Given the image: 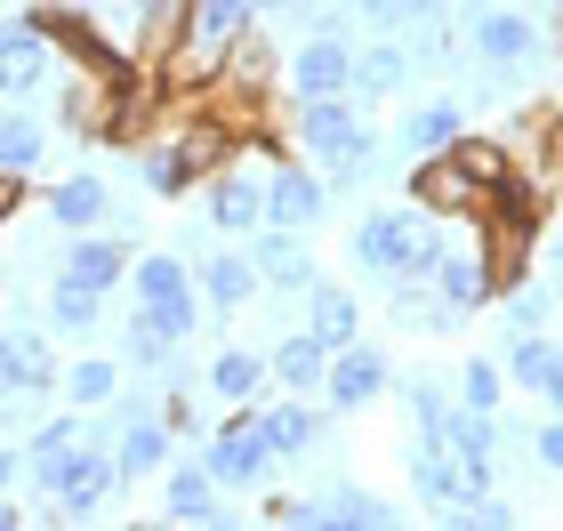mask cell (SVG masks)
Listing matches in <instances>:
<instances>
[{"instance_id":"obj_7","label":"cell","mask_w":563,"mask_h":531,"mask_svg":"<svg viewBox=\"0 0 563 531\" xmlns=\"http://www.w3.org/2000/svg\"><path fill=\"white\" fill-rule=\"evenodd\" d=\"M48 73H57V41L41 33L33 16H9L0 24V97H33V89H48Z\"/></svg>"},{"instance_id":"obj_27","label":"cell","mask_w":563,"mask_h":531,"mask_svg":"<svg viewBox=\"0 0 563 531\" xmlns=\"http://www.w3.org/2000/svg\"><path fill=\"white\" fill-rule=\"evenodd\" d=\"M33 24H41V33L65 48L73 65H106V57H113V48H106V33H97V24H89L81 9H65V0H41V9H33Z\"/></svg>"},{"instance_id":"obj_19","label":"cell","mask_w":563,"mask_h":531,"mask_svg":"<svg viewBox=\"0 0 563 531\" xmlns=\"http://www.w3.org/2000/svg\"><path fill=\"white\" fill-rule=\"evenodd\" d=\"M258 419V435L274 443V460H298V451H314V435H322V411L306 395H282V402H266V411H250Z\"/></svg>"},{"instance_id":"obj_2","label":"cell","mask_w":563,"mask_h":531,"mask_svg":"<svg viewBox=\"0 0 563 531\" xmlns=\"http://www.w3.org/2000/svg\"><path fill=\"white\" fill-rule=\"evenodd\" d=\"M443 258V218H427L419 201L411 210H371L354 225V266L378 274V283H402V274H434Z\"/></svg>"},{"instance_id":"obj_14","label":"cell","mask_w":563,"mask_h":531,"mask_svg":"<svg viewBox=\"0 0 563 531\" xmlns=\"http://www.w3.org/2000/svg\"><path fill=\"white\" fill-rule=\"evenodd\" d=\"M194 290H201V307L242 314L266 283H258V266H250V250H201V258H194Z\"/></svg>"},{"instance_id":"obj_37","label":"cell","mask_w":563,"mask_h":531,"mask_svg":"<svg viewBox=\"0 0 563 531\" xmlns=\"http://www.w3.org/2000/svg\"><path fill=\"white\" fill-rule=\"evenodd\" d=\"M177 346H186V339H169L153 314H130V331H121V354H130V370H177Z\"/></svg>"},{"instance_id":"obj_39","label":"cell","mask_w":563,"mask_h":531,"mask_svg":"<svg viewBox=\"0 0 563 531\" xmlns=\"http://www.w3.org/2000/svg\"><path fill=\"white\" fill-rule=\"evenodd\" d=\"M499 395H507V370L475 354V363L459 370V402H467V411H499Z\"/></svg>"},{"instance_id":"obj_44","label":"cell","mask_w":563,"mask_h":531,"mask_svg":"<svg viewBox=\"0 0 563 531\" xmlns=\"http://www.w3.org/2000/svg\"><path fill=\"white\" fill-rule=\"evenodd\" d=\"M531 460H540L548 475H563V411H555L548 427H531Z\"/></svg>"},{"instance_id":"obj_28","label":"cell","mask_w":563,"mask_h":531,"mask_svg":"<svg viewBox=\"0 0 563 531\" xmlns=\"http://www.w3.org/2000/svg\"><path fill=\"white\" fill-rule=\"evenodd\" d=\"M250 24H258V9L250 0H194V24H186V41L194 48H210V57H225Z\"/></svg>"},{"instance_id":"obj_31","label":"cell","mask_w":563,"mask_h":531,"mask_svg":"<svg viewBox=\"0 0 563 531\" xmlns=\"http://www.w3.org/2000/svg\"><path fill=\"white\" fill-rule=\"evenodd\" d=\"M563 378V346L540 339V331H523L516 346H507V387H523V395H548Z\"/></svg>"},{"instance_id":"obj_40","label":"cell","mask_w":563,"mask_h":531,"mask_svg":"<svg viewBox=\"0 0 563 531\" xmlns=\"http://www.w3.org/2000/svg\"><path fill=\"white\" fill-rule=\"evenodd\" d=\"M443 523H475V531H507L516 523V508H507L499 491H475V499H451L443 508Z\"/></svg>"},{"instance_id":"obj_20","label":"cell","mask_w":563,"mask_h":531,"mask_svg":"<svg viewBox=\"0 0 563 531\" xmlns=\"http://www.w3.org/2000/svg\"><path fill=\"white\" fill-rule=\"evenodd\" d=\"M402 73H411V48L402 41H371V48H354V106H387V97L402 89Z\"/></svg>"},{"instance_id":"obj_18","label":"cell","mask_w":563,"mask_h":531,"mask_svg":"<svg viewBox=\"0 0 563 531\" xmlns=\"http://www.w3.org/2000/svg\"><path fill=\"white\" fill-rule=\"evenodd\" d=\"M162 516H169V523H225V508H218V475L201 467V460L169 467V484H162Z\"/></svg>"},{"instance_id":"obj_17","label":"cell","mask_w":563,"mask_h":531,"mask_svg":"<svg viewBox=\"0 0 563 531\" xmlns=\"http://www.w3.org/2000/svg\"><path fill=\"white\" fill-rule=\"evenodd\" d=\"M274 387V370H266V354H250V346H218L210 363H201V395H218V402H258Z\"/></svg>"},{"instance_id":"obj_4","label":"cell","mask_w":563,"mask_h":531,"mask_svg":"<svg viewBox=\"0 0 563 531\" xmlns=\"http://www.w3.org/2000/svg\"><path fill=\"white\" fill-rule=\"evenodd\" d=\"M194 460L218 475V491H258L266 475H274V443L258 435V419H250V402H242L234 419H218L210 435H201Z\"/></svg>"},{"instance_id":"obj_25","label":"cell","mask_w":563,"mask_h":531,"mask_svg":"<svg viewBox=\"0 0 563 531\" xmlns=\"http://www.w3.org/2000/svg\"><path fill=\"white\" fill-rule=\"evenodd\" d=\"M48 218L65 225V234H89V225H106L113 218V193H106V177H65V186H48Z\"/></svg>"},{"instance_id":"obj_23","label":"cell","mask_w":563,"mask_h":531,"mask_svg":"<svg viewBox=\"0 0 563 531\" xmlns=\"http://www.w3.org/2000/svg\"><path fill=\"white\" fill-rule=\"evenodd\" d=\"M266 370H274V387H282V395H314V387H322V370H330V346H322L314 331H290V339L266 354Z\"/></svg>"},{"instance_id":"obj_24","label":"cell","mask_w":563,"mask_h":531,"mask_svg":"<svg viewBox=\"0 0 563 531\" xmlns=\"http://www.w3.org/2000/svg\"><path fill=\"white\" fill-rule=\"evenodd\" d=\"M0 354H9V370H16V387H33V395H57V378H65V363H57V346H48V331H0Z\"/></svg>"},{"instance_id":"obj_43","label":"cell","mask_w":563,"mask_h":531,"mask_svg":"<svg viewBox=\"0 0 563 531\" xmlns=\"http://www.w3.org/2000/svg\"><path fill=\"white\" fill-rule=\"evenodd\" d=\"M443 0H354V16H371V24H411V16H434Z\"/></svg>"},{"instance_id":"obj_6","label":"cell","mask_w":563,"mask_h":531,"mask_svg":"<svg viewBox=\"0 0 563 531\" xmlns=\"http://www.w3.org/2000/svg\"><path fill=\"white\" fill-rule=\"evenodd\" d=\"M106 443H113L121 491L145 484V475H162L177 460V427L162 419V402H153V411H106Z\"/></svg>"},{"instance_id":"obj_5","label":"cell","mask_w":563,"mask_h":531,"mask_svg":"<svg viewBox=\"0 0 563 531\" xmlns=\"http://www.w3.org/2000/svg\"><path fill=\"white\" fill-rule=\"evenodd\" d=\"M467 48L483 57V73L492 81H516L523 65H540V16H523V9H475L467 16Z\"/></svg>"},{"instance_id":"obj_42","label":"cell","mask_w":563,"mask_h":531,"mask_svg":"<svg viewBox=\"0 0 563 531\" xmlns=\"http://www.w3.org/2000/svg\"><path fill=\"white\" fill-rule=\"evenodd\" d=\"M451 48V24L443 16H411V65H443Z\"/></svg>"},{"instance_id":"obj_1","label":"cell","mask_w":563,"mask_h":531,"mask_svg":"<svg viewBox=\"0 0 563 531\" xmlns=\"http://www.w3.org/2000/svg\"><path fill=\"white\" fill-rule=\"evenodd\" d=\"M290 130H298L306 154L322 162L330 186H363V177L378 169V137H371V121H363L354 97H298Z\"/></svg>"},{"instance_id":"obj_51","label":"cell","mask_w":563,"mask_h":531,"mask_svg":"<svg viewBox=\"0 0 563 531\" xmlns=\"http://www.w3.org/2000/svg\"><path fill=\"white\" fill-rule=\"evenodd\" d=\"M89 9H121V0H89Z\"/></svg>"},{"instance_id":"obj_11","label":"cell","mask_w":563,"mask_h":531,"mask_svg":"<svg viewBox=\"0 0 563 531\" xmlns=\"http://www.w3.org/2000/svg\"><path fill=\"white\" fill-rule=\"evenodd\" d=\"M434 298H443L451 314H475V307H492V298H499L492 242H483V234H475V250H451V242H443V258H434Z\"/></svg>"},{"instance_id":"obj_15","label":"cell","mask_w":563,"mask_h":531,"mask_svg":"<svg viewBox=\"0 0 563 531\" xmlns=\"http://www.w3.org/2000/svg\"><path fill=\"white\" fill-rule=\"evenodd\" d=\"M459 137H467V106H459V97H427V106L402 113L395 154H402V162H427V154H451Z\"/></svg>"},{"instance_id":"obj_30","label":"cell","mask_w":563,"mask_h":531,"mask_svg":"<svg viewBox=\"0 0 563 531\" xmlns=\"http://www.w3.org/2000/svg\"><path fill=\"white\" fill-rule=\"evenodd\" d=\"M57 395H65L81 419H97V411H106V402L121 395V363H106V354H81V363H65Z\"/></svg>"},{"instance_id":"obj_21","label":"cell","mask_w":563,"mask_h":531,"mask_svg":"<svg viewBox=\"0 0 563 531\" xmlns=\"http://www.w3.org/2000/svg\"><path fill=\"white\" fill-rule=\"evenodd\" d=\"M186 24H194V0H137V57L169 65L186 48Z\"/></svg>"},{"instance_id":"obj_47","label":"cell","mask_w":563,"mask_h":531,"mask_svg":"<svg viewBox=\"0 0 563 531\" xmlns=\"http://www.w3.org/2000/svg\"><path fill=\"white\" fill-rule=\"evenodd\" d=\"M548 283L563 290V234H548Z\"/></svg>"},{"instance_id":"obj_8","label":"cell","mask_w":563,"mask_h":531,"mask_svg":"<svg viewBox=\"0 0 563 531\" xmlns=\"http://www.w3.org/2000/svg\"><path fill=\"white\" fill-rule=\"evenodd\" d=\"M250 266H258V283L282 290V298H306L322 283V266H314V250L298 242V225H258V234H250Z\"/></svg>"},{"instance_id":"obj_36","label":"cell","mask_w":563,"mask_h":531,"mask_svg":"<svg viewBox=\"0 0 563 531\" xmlns=\"http://www.w3.org/2000/svg\"><path fill=\"white\" fill-rule=\"evenodd\" d=\"M41 154H48V130H41V121L33 113H0V169H16V177H33L41 169Z\"/></svg>"},{"instance_id":"obj_38","label":"cell","mask_w":563,"mask_h":531,"mask_svg":"<svg viewBox=\"0 0 563 531\" xmlns=\"http://www.w3.org/2000/svg\"><path fill=\"white\" fill-rule=\"evenodd\" d=\"M451 154H459V169H467V177H475V186H483V193H492V186H499V177H507V169H523L516 154H507V137H475V130H467V137H459V145H451Z\"/></svg>"},{"instance_id":"obj_41","label":"cell","mask_w":563,"mask_h":531,"mask_svg":"<svg viewBox=\"0 0 563 531\" xmlns=\"http://www.w3.org/2000/svg\"><path fill=\"white\" fill-rule=\"evenodd\" d=\"M266 523L274 531H330L322 499H290V491H266Z\"/></svg>"},{"instance_id":"obj_53","label":"cell","mask_w":563,"mask_h":531,"mask_svg":"<svg viewBox=\"0 0 563 531\" xmlns=\"http://www.w3.org/2000/svg\"><path fill=\"white\" fill-rule=\"evenodd\" d=\"M0 9H9V0H0Z\"/></svg>"},{"instance_id":"obj_50","label":"cell","mask_w":563,"mask_h":531,"mask_svg":"<svg viewBox=\"0 0 563 531\" xmlns=\"http://www.w3.org/2000/svg\"><path fill=\"white\" fill-rule=\"evenodd\" d=\"M548 402H555V411H563V378H555V387H548Z\"/></svg>"},{"instance_id":"obj_46","label":"cell","mask_w":563,"mask_h":531,"mask_svg":"<svg viewBox=\"0 0 563 531\" xmlns=\"http://www.w3.org/2000/svg\"><path fill=\"white\" fill-rule=\"evenodd\" d=\"M24 484V451H0V491H16Z\"/></svg>"},{"instance_id":"obj_9","label":"cell","mask_w":563,"mask_h":531,"mask_svg":"<svg viewBox=\"0 0 563 531\" xmlns=\"http://www.w3.org/2000/svg\"><path fill=\"white\" fill-rule=\"evenodd\" d=\"M387 387H395L387 354L363 346V339L339 346V354H330V370H322V402H330V411H371V402L387 395Z\"/></svg>"},{"instance_id":"obj_22","label":"cell","mask_w":563,"mask_h":531,"mask_svg":"<svg viewBox=\"0 0 563 531\" xmlns=\"http://www.w3.org/2000/svg\"><path fill=\"white\" fill-rule=\"evenodd\" d=\"M306 331H314L330 354H339V346H354V339H363V307H354V290H339V283H314V290H306Z\"/></svg>"},{"instance_id":"obj_26","label":"cell","mask_w":563,"mask_h":531,"mask_svg":"<svg viewBox=\"0 0 563 531\" xmlns=\"http://www.w3.org/2000/svg\"><path fill=\"white\" fill-rule=\"evenodd\" d=\"M97 322H106V290L57 274V283H48V339H89Z\"/></svg>"},{"instance_id":"obj_12","label":"cell","mask_w":563,"mask_h":531,"mask_svg":"<svg viewBox=\"0 0 563 531\" xmlns=\"http://www.w3.org/2000/svg\"><path fill=\"white\" fill-rule=\"evenodd\" d=\"M346 89H354V41L306 33L290 48V97H346Z\"/></svg>"},{"instance_id":"obj_29","label":"cell","mask_w":563,"mask_h":531,"mask_svg":"<svg viewBox=\"0 0 563 531\" xmlns=\"http://www.w3.org/2000/svg\"><path fill=\"white\" fill-rule=\"evenodd\" d=\"M282 73V57H274V41L258 33V24H250V33L225 48V73H218V89H234V97H258L266 81Z\"/></svg>"},{"instance_id":"obj_35","label":"cell","mask_w":563,"mask_h":531,"mask_svg":"<svg viewBox=\"0 0 563 531\" xmlns=\"http://www.w3.org/2000/svg\"><path fill=\"white\" fill-rule=\"evenodd\" d=\"M507 154H516V162H531V154L555 162V154H563V113H555V106H523L516 130H507Z\"/></svg>"},{"instance_id":"obj_3","label":"cell","mask_w":563,"mask_h":531,"mask_svg":"<svg viewBox=\"0 0 563 531\" xmlns=\"http://www.w3.org/2000/svg\"><path fill=\"white\" fill-rule=\"evenodd\" d=\"M130 298H137V314H153L169 339H194L201 331V290H194V266L186 258H169V250H137L130 258Z\"/></svg>"},{"instance_id":"obj_49","label":"cell","mask_w":563,"mask_h":531,"mask_svg":"<svg viewBox=\"0 0 563 531\" xmlns=\"http://www.w3.org/2000/svg\"><path fill=\"white\" fill-rule=\"evenodd\" d=\"M0 395H16V370H9V354H0Z\"/></svg>"},{"instance_id":"obj_32","label":"cell","mask_w":563,"mask_h":531,"mask_svg":"<svg viewBox=\"0 0 563 531\" xmlns=\"http://www.w3.org/2000/svg\"><path fill=\"white\" fill-rule=\"evenodd\" d=\"M555 283H540V274H523V283H507L499 290V322H507V339H523V331H548V314H555Z\"/></svg>"},{"instance_id":"obj_48","label":"cell","mask_w":563,"mask_h":531,"mask_svg":"<svg viewBox=\"0 0 563 531\" xmlns=\"http://www.w3.org/2000/svg\"><path fill=\"white\" fill-rule=\"evenodd\" d=\"M250 9H258V16H298L306 0H250Z\"/></svg>"},{"instance_id":"obj_34","label":"cell","mask_w":563,"mask_h":531,"mask_svg":"<svg viewBox=\"0 0 563 531\" xmlns=\"http://www.w3.org/2000/svg\"><path fill=\"white\" fill-rule=\"evenodd\" d=\"M322 516H330V531H387V523H395V508H387L378 491H363V484L322 491Z\"/></svg>"},{"instance_id":"obj_13","label":"cell","mask_w":563,"mask_h":531,"mask_svg":"<svg viewBox=\"0 0 563 531\" xmlns=\"http://www.w3.org/2000/svg\"><path fill=\"white\" fill-rule=\"evenodd\" d=\"M411 201L427 218H475L483 210V186L459 169V154H427V162H411Z\"/></svg>"},{"instance_id":"obj_10","label":"cell","mask_w":563,"mask_h":531,"mask_svg":"<svg viewBox=\"0 0 563 531\" xmlns=\"http://www.w3.org/2000/svg\"><path fill=\"white\" fill-rule=\"evenodd\" d=\"M330 218V177L306 169V162H274L266 169V225H322Z\"/></svg>"},{"instance_id":"obj_45","label":"cell","mask_w":563,"mask_h":531,"mask_svg":"<svg viewBox=\"0 0 563 531\" xmlns=\"http://www.w3.org/2000/svg\"><path fill=\"white\" fill-rule=\"evenodd\" d=\"M306 33H339V41H346V9H330V0H322V9L306 16Z\"/></svg>"},{"instance_id":"obj_52","label":"cell","mask_w":563,"mask_h":531,"mask_svg":"<svg viewBox=\"0 0 563 531\" xmlns=\"http://www.w3.org/2000/svg\"><path fill=\"white\" fill-rule=\"evenodd\" d=\"M555 169H563V154H555Z\"/></svg>"},{"instance_id":"obj_16","label":"cell","mask_w":563,"mask_h":531,"mask_svg":"<svg viewBox=\"0 0 563 531\" xmlns=\"http://www.w3.org/2000/svg\"><path fill=\"white\" fill-rule=\"evenodd\" d=\"M130 258H137V250L130 242H121V234H106V225H89V234H73V250H65V266L57 274H73V283H89V290H121V283H130Z\"/></svg>"},{"instance_id":"obj_33","label":"cell","mask_w":563,"mask_h":531,"mask_svg":"<svg viewBox=\"0 0 563 531\" xmlns=\"http://www.w3.org/2000/svg\"><path fill=\"white\" fill-rule=\"evenodd\" d=\"M411 491L427 499V508H451L459 499V460H451V443H411Z\"/></svg>"}]
</instances>
